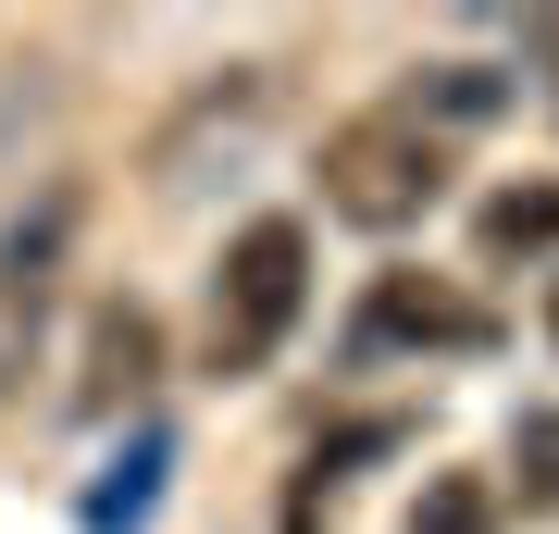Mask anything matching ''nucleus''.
Instances as JSON below:
<instances>
[{"label": "nucleus", "mask_w": 559, "mask_h": 534, "mask_svg": "<svg viewBox=\"0 0 559 534\" xmlns=\"http://www.w3.org/2000/svg\"><path fill=\"white\" fill-rule=\"evenodd\" d=\"M473 249H485V274H510V261H547V249H559V175L498 187V199L473 212Z\"/></svg>", "instance_id": "6"}, {"label": "nucleus", "mask_w": 559, "mask_h": 534, "mask_svg": "<svg viewBox=\"0 0 559 534\" xmlns=\"http://www.w3.org/2000/svg\"><path fill=\"white\" fill-rule=\"evenodd\" d=\"M547 348H559V274H547Z\"/></svg>", "instance_id": "10"}, {"label": "nucleus", "mask_w": 559, "mask_h": 534, "mask_svg": "<svg viewBox=\"0 0 559 534\" xmlns=\"http://www.w3.org/2000/svg\"><path fill=\"white\" fill-rule=\"evenodd\" d=\"M399 99L436 124V138H473V124H498V112H510V75H498V62H423Z\"/></svg>", "instance_id": "7"}, {"label": "nucleus", "mask_w": 559, "mask_h": 534, "mask_svg": "<svg viewBox=\"0 0 559 534\" xmlns=\"http://www.w3.org/2000/svg\"><path fill=\"white\" fill-rule=\"evenodd\" d=\"M360 336H399V348H485V311L460 286H423V274H373V311H360Z\"/></svg>", "instance_id": "4"}, {"label": "nucleus", "mask_w": 559, "mask_h": 534, "mask_svg": "<svg viewBox=\"0 0 559 534\" xmlns=\"http://www.w3.org/2000/svg\"><path fill=\"white\" fill-rule=\"evenodd\" d=\"M299 311H311V224H299V212H261V224H237V237H224V261H212L200 373H212V385L274 373V348L299 336Z\"/></svg>", "instance_id": "1"}, {"label": "nucleus", "mask_w": 559, "mask_h": 534, "mask_svg": "<svg viewBox=\"0 0 559 534\" xmlns=\"http://www.w3.org/2000/svg\"><path fill=\"white\" fill-rule=\"evenodd\" d=\"M522 50H535V75H547V99H559V13H547V25H535Z\"/></svg>", "instance_id": "9"}, {"label": "nucleus", "mask_w": 559, "mask_h": 534, "mask_svg": "<svg viewBox=\"0 0 559 534\" xmlns=\"http://www.w3.org/2000/svg\"><path fill=\"white\" fill-rule=\"evenodd\" d=\"M162 385V323L138 311V298H100V323H87V385L75 411H112V397H150Z\"/></svg>", "instance_id": "5"}, {"label": "nucleus", "mask_w": 559, "mask_h": 534, "mask_svg": "<svg viewBox=\"0 0 559 534\" xmlns=\"http://www.w3.org/2000/svg\"><path fill=\"white\" fill-rule=\"evenodd\" d=\"M448 162H460V138H436L411 99H373V112L323 124V212L360 224V237H399L448 199Z\"/></svg>", "instance_id": "2"}, {"label": "nucleus", "mask_w": 559, "mask_h": 534, "mask_svg": "<svg viewBox=\"0 0 559 534\" xmlns=\"http://www.w3.org/2000/svg\"><path fill=\"white\" fill-rule=\"evenodd\" d=\"M75 237H87V187H38L0 224V397L38 373V336L62 311V274H75Z\"/></svg>", "instance_id": "3"}, {"label": "nucleus", "mask_w": 559, "mask_h": 534, "mask_svg": "<svg viewBox=\"0 0 559 534\" xmlns=\"http://www.w3.org/2000/svg\"><path fill=\"white\" fill-rule=\"evenodd\" d=\"M411 534H498V497H485L473 473H448V485H423V510H411Z\"/></svg>", "instance_id": "8"}]
</instances>
